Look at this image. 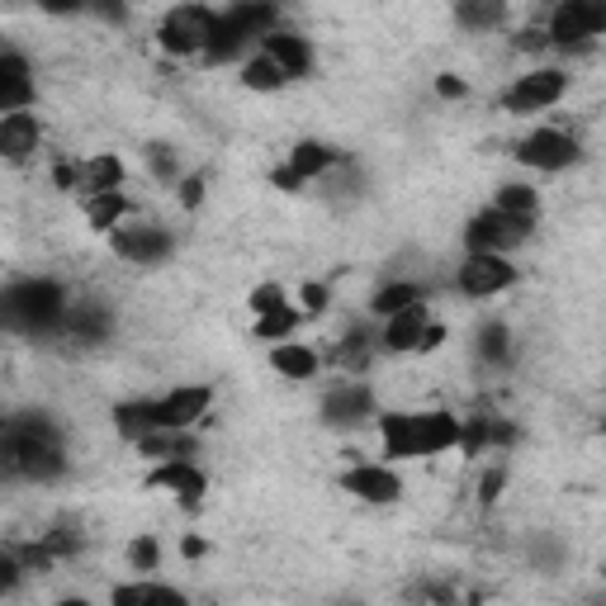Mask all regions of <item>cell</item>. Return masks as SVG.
Wrapping results in <instances>:
<instances>
[{"label":"cell","mask_w":606,"mask_h":606,"mask_svg":"<svg viewBox=\"0 0 606 606\" xmlns=\"http://www.w3.org/2000/svg\"><path fill=\"white\" fill-rule=\"evenodd\" d=\"M5 459L28 479H53L62 469V451H57V436L43 422H14L5 431Z\"/></svg>","instance_id":"cell-1"},{"label":"cell","mask_w":606,"mask_h":606,"mask_svg":"<svg viewBox=\"0 0 606 606\" xmlns=\"http://www.w3.org/2000/svg\"><path fill=\"white\" fill-rule=\"evenodd\" d=\"M213 34H219V14H213L209 5H176L166 14L162 24V48L176 53V57H190V53H209Z\"/></svg>","instance_id":"cell-2"},{"label":"cell","mask_w":606,"mask_h":606,"mask_svg":"<svg viewBox=\"0 0 606 606\" xmlns=\"http://www.w3.org/2000/svg\"><path fill=\"white\" fill-rule=\"evenodd\" d=\"M62 290H57L53 280H24V284H14L10 299H5V313H10V323H20V327H53L57 317H62Z\"/></svg>","instance_id":"cell-3"},{"label":"cell","mask_w":606,"mask_h":606,"mask_svg":"<svg viewBox=\"0 0 606 606\" xmlns=\"http://www.w3.org/2000/svg\"><path fill=\"white\" fill-rule=\"evenodd\" d=\"M531 233V223L522 219H508V213H498V209H488L479 213L469 228H465V242H469V256H479V252H493V256H508L512 247H522Z\"/></svg>","instance_id":"cell-4"},{"label":"cell","mask_w":606,"mask_h":606,"mask_svg":"<svg viewBox=\"0 0 606 606\" xmlns=\"http://www.w3.org/2000/svg\"><path fill=\"white\" fill-rule=\"evenodd\" d=\"M564 91H569L564 71H555V67L526 71V77H516V85L508 91V109L512 114H540V109L559 105V100H564Z\"/></svg>","instance_id":"cell-5"},{"label":"cell","mask_w":606,"mask_h":606,"mask_svg":"<svg viewBox=\"0 0 606 606\" xmlns=\"http://www.w3.org/2000/svg\"><path fill=\"white\" fill-rule=\"evenodd\" d=\"M606 34V0H564L555 14H550V38L555 43H587Z\"/></svg>","instance_id":"cell-6"},{"label":"cell","mask_w":606,"mask_h":606,"mask_svg":"<svg viewBox=\"0 0 606 606\" xmlns=\"http://www.w3.org/2000/svg\"><path fill=\"white\" fill-rule=\"evenodd\" d=\"M512 280H516V266L508 261V256H493V252H479L459 266V290H465L469 299H493V294L508 290Z\"/></svg>","instance_id":"cell-7"},{"label":"cell","mask_w":606,"mask_h":606,"mask_svg":"<svg viewBox=\"0 0 606 606\" xmlns=\"http://www.w3.org/2000/svg\"><path fill=\"white\" fill-rule=\"evenodd\" d=\"M516 156L536 171H564V166L579 162V142L569 133H559V128H536V133L516 148Z\"/></svg>","instance_id":"cell-8"},{"label":"cell","mask_w":606,"mask_h":606,"mask_svg":"<svg viewBox=\"0 0 606 606\" xmlns=\"http://www.w3.org/2000/svg\"><path fill=\"white\" fill-rule=\"evenodd\" d=\"M209 388L195 384V388H176V394H166L162 403H156V422H162V431H185L190 422H199V417L209 412Z\"/></svg>","instance_id":"cell-9"},{"label":"cell","mask_w":606,"mask_h":606,"mask_svg":"<svg viewBox=\"0 0 606 606\" xmlns=\"http://www.w3.org/2000/svg\"><path fill=\"white\" fill-rule=\"evenodd\" d=\"M28 100H34L28 62L20 53H0V114H24Z\"/></svg>","instance_id":"cell-10"},{"label":"cell","mask_w":606,"mask_h":606,"mask_svg":"<svg viewBox=\"0 0 606 606\" xmlns=\"http://www.w3.org/2000/svg\"><path fill=\"white\" fill-rule=\"evenodd\" d=\"M341 488H346V493H356L360 502H398V493H403L398 474L394 469H380V465H356L341 479Z\"/></svg>","instance_id":"cell-11"},{"label":"cell","mask_w":606,"mask_h":606,"mask_svg":"<svg viewBox=\"0 0 606 606\" xmlns=\"http://www.w3.org/2000/svg\"><path fill=\"white\" fill-rule=\"evenodd\" d=\"M114 252L128 256V261L152 266L171 252V237L162 233V228H119V233H114Z\"/></svg>","instance_id":"cell-12"},{"label":"cell","mask_w":606,"mask_h":606,"mask_svg":"<svg viewBox=\"0 0 606 606\" xmlns=\"http://www.w3.org/2000/svg\"><path fill=\"white\" fill-rule=\"evenodd\" d=\"M465 436L451 412H417V455H441Z\"/></svg>","instance_id":"cell-13"},{"label":"cell","mask_w":606,"mask_h":606,"mask_svg":"<svg viewBox=\"0 0 606 606\" xmlns=\"http://www.w3.org/2000/svg\"><path fill=\"white\" fill-rule=\"evenodd\" d=\"M261 53L270 57V62H276L284 77H303V71H308V62H313V53H308V43H303L299 34H266L261 38Z\"/></svg>","instance_id":"cell-14"},{"label":"cell","mask_w":606,"mask_h":606,"mask_svg":"<svg viewBox=\"0 0 606 606\" xmlns=\"http://www.w3.org/2000/svg\"><path fill=\"white\" fill-rule=\"evenodd\" d=\"M0 152L10 162H24L28 152H38V119L34 114H5L0 119Z\"/></svg>","instance_id":"cell-15"},{"label":"cell","mask_w":606,"mask_h":606,"mask_svg":"<svg viewBox=\"0 0 606 606\" xmlns=\"http://www.w3.org/2000/svg\"><path fill=\"white\" fill-rule=\"evenodd\" d=\"M427 327H431V323H427V308L417 303V308L388 317L384 346H388V351H417V346H422V337H427Z\"/></svg>","instance_id":"cell-16"},{"label":"cell","mask_w":606,"mask_h":606,"mask_svg":"<svg viewBox=\"0 0 606 606\" xmlns=\"http://www.w3.org/2000/svg\"><path fill=\"white\" fill-rule=\"evenodd\" d=\"M380 436H384V455L412 459L417 455V417L412 412H388V417H380Z\"/></svg>","instance_id":"cell-17"},{"label":"cell","mask_w":606,"mask_h":606,"mask_svg":"<svg viewBox=\"0 0 606 606\" xmlns=\"http://www.w3.org/2000/svg\"><path fill=\"white\" fill-rule=\"evenodd\" d=\"M152 488H171V493H180V498H199L205 493V474H199L190 459H166L162 469H152Z\"/></svg>","instance_id":"cell-18"},{"label":"cell","mask_w":606,"mask_h":606,"mask_svg":"<svg viewBox=\"0 0 606 606\" xmlns=\"http://www.w3.org/2000/svg\"><path fill=\"white\" fill-rule=\"evenodd\" d=\"M119 180H124V162H119V156H91V162H85L81 166V185H85V195H114V190H119Z\"/></svg>","instance_id":"cell-19"},{"label":"cell","mask_w":606,"mask_h":606,"mask_svg":"<svg viewBox=\"0 0 606 606\" xmlns=\"http://www.w3.org/2000/svg\"><path fill=\"white\" fill-rule=\"evenodd\" d=\"M270 365H276L284 380H308V374L317 370V356L303 341H284V346H276V351H270Z\"/></svg>","instance_id":"cell-20"},{"label":"cell","mask_w":606,"mask_h":606,"mask_svg":"<svg viewBox=\"0 0 606 606\" xmlns=\"http://www.w3.org/2000/svg\"><path fill=\"white\" fill-rule=\"evenodd\" d=\"M493 209L498 213H508V219H522V223H536V209H540V199L531 185H502L498 199H493Z\"/></svg>","instance_id":"cell-21"},{"label":"cell","mask_w":606,"mask_h":606,"mask_svg":"<svg viewBox=\"0 0 606 606\" xmlns=\"http://www.w3.org/2000/svg\"><path fill=\"white\" fill-rule=\"evenodd\" d=\"M337 162V152L323 148V142H299V148L290 152V171L299 180H313V176H323V171Z\"/></svg>","instance_id":"cell-22"},{"label":"cell","mask_w":606,"mask_h":606,"mask_svg":"<svg viewBox=\"0 0 606 606\" xmlns=\"http://www.w3.org/2000/svg\"><path fill=\"white\" fill-rule=\"evenodd\" d=\"M417 303H422V290H417V284H384V290L374 294L370 308L380 313V317H398V313L417 308Z\"/></svg>","instance_id":"cell-23"},{"label":"cell","mask_w":606,"mask_h":606,"mask_svg":"<svg viewBox=\"0 0 606 606\" xmlns=\"http://www.w3.org/2000/svg\"><path fill=\"white\" fill-rule=\"evenodd\" d=\"M124 195L114 190V195H95L91 205H85V219H91V228L95 233H114V228H119V219H124Z\"/></svg>","instance_id":"cell-24"},{"label":"cell","mask_w":606,"mask_h":606,"mask_svg":"<svg viewBox=\"0 0 606 606\" xmlns=\"http://www.w3.org/2000/svg\"><path fill=\"white\" fill-rule=\"evenodd\" d=\"M370 412V394L365 388H341V394L327 398V417L331 422H360Z\"/></svg>","instance_id":"cell-25"},{"label":"cell","mask_w":606,"mask_h":606,"mask_svg":"<svg viewBox=\"0 0 606 606\" xmlns=\"http://www.w3.org/2000/svg\"><path fill=\"white\" fill-rule=\"evenodd\" d=\"M284 81H290V77H284V71H280L276 62H270L266 53H261V57H252V62L242 67V85H247V91H280Z\"/></svg>","instance_id":"cell-26"},{"label":"cell","mask_w":606,"mask_h":606,"mask_svg":"<svg viewBox=\"0 0 606 606\" xmlns=\"http://www.w3.org/2000/svg\"><path fill=\"white\" fill-rule=\"evenodd\" d=\"M294 323H299V308H290V303H284V308L266 313L261 323H256V337H261V341H284L294 331Z\"/></svg>","instance_id":"cell-27"},{"label":"cell","mask_w":606,"mask_h":606,"mask_svg":"<svg viewBox=\"0 0 606 606\" xmlns=\"http://www.w3.org/2000/svg\"><path fill=\"white\" fill-rule=\"evenodd\" d=\"M128 559H133V569H156V559H162V550H156V540L152 536H138L133 545H128Z\"/></svg>","instance_id":"cell-28"},{"label":"cell","mask_w":606,"mask_h":606,"mask_svg":"<svg viewBox=\"0 0 606 606\" xmlns=\"http://www.w3.org/2000/svg\"><path fill=\"white\" fill-rule=\"evenodd\" d=\"M71 327H77L81 337H100V331H105V313L91 308V303H81V308L71 313Z\"/></svg>","instance_id":"cell-29"},{"label":"cell","mask_w":606,"mask_h":606,"mask_svg":"<svg viewBox=\"0 0 606 606\" xmlns=\"http://www.w3.org/2000/svg\"><path fill=\"white\" fill-rule=\"evenodd\" d=\"M284 308V290L280 284H261V290H252V313L256 317H266V313H276Z\"/></svg>","instance_id":"cell-30"},{"label":"cell","mask_w":606,"mask_h":606,"mask_svg":"<svg viewBox=\"0 0 606 606\" xmlns=\"http://www.w3.org/2000/svg\"><path fill=\"white\" fill-rule=\"evenodd\" d=\"M109 606H148V587H138V583H124V587H114Z\"/></svg>","instance_id":"cell-31"},{"label":"cell","mask_w":606,"mask_h":606,"mask_svg":"<svg viewBox=\"0 0 606 606\" xmlns=\"http://www.w3.org/2000/svg\"><path fill=\"white\" fill-rule=\"evenodd\" d=\"M148 606H190L176 587H166V583H148Z\"/></svg>","instance_id":"cell-32"},{"label":"cell","mask_w":606,"mask_h":606,"mask_svg":"<svg viewBox=\"0 0 606 606\" xmlns=\"http://www.w3.org/2000/svg\"><path fill=\"white\" fill-rule=\"evenodd\" d=\"M498 14H502V5H465L459 20L465 24H498Z\"/></svg>","instance_id":"cell-33"},{"label":"cell","mask_w":606,"mask_h":606,"mask_svg":"<svg viewBox=\"0 0 606 606\" xmlns=\"http://www.w3.org/2000/svg\"><path fill=\"white\" fill-rule=\"evenodd\" d=\"M303 313H323L327 308V290H323V284H303Z\"/></svg>","instance_id":"cell-34"},{"label":"cell","mask_w":606,"mask_h":606,"mask_svg":"<svg viewBox=\"0 0 606 606\" xmlns=\"http://www.w3.org/2000/svg\"><path fill=\"white\" fill-rule=\"evenodd\" d=\"M502 341H508V331H502V327H488V331H483V346H479V351H483V356H502V351H508V346H502Z\"/></svg>","instance_id":"cell-35"},{"label":"cell","mask_w":606,"mask_h":606,"mask_svg":"<svg viewBox=\"0 0 606 606\" xmlns=\"http://www.w3.org/2000/svg\"><path fill=\"white\" fill-rule=\"evenodd\" d=\"M199 199H205V180H185L180 185V205L190 209V205H199Z\"/></svg>","instance_id":"cell-36"},{"label":"cell","mask_w":606,"mask_h":606,"mask_svg":"<svg viewBox=\"0 0 606 606\" xmlns=\"http://www.w3.org/2000/svg\"><path fill=\"white\" fill-rule=\"evenodd\" d=\"M441 341H445V331L441 327H427V337H422V346H417V351H436Z\"/></svg>","instance_id":"cell-37"},{"label":"cell","mask_w":606,"mask_h":606,"mask_svg":"<svg viewBox=\"0 0 606 606\" xmlns=\"http://www.w3.org/2000/svg\"><path fill=\"white\" fill-rule=\"evenodd\" d=\"M441 95H465V81H451V77H441Z\"/></svg>","instance_id":"cell-38"},{"label":"cell","mask_w":606,"mask_h":606,"mask_svg":"<svg viewBox=\"0 0 606 606\" xmlns=\"http://www.w3.org/2000/svg\"><path fill=\"white\" fill-rule=\"evenodd\" d=\"M498 488H502V474H488V479H483V498H498Z\"/></svg>","instance_id":"cell-39"},{"label":"cell","mask_w":606,"mask_h":606,"mask_svg":"<svg viewBox=\"0 0 606 606\" xmlns=\"http://www.w3.org/2000/svg\"><path fill=\"white\" fill-rule=\"evenodd\" d=\"M57 606H91V602H85V597H62Z\"/></svg>","instance_id":"cell-40"}]
</instances>
